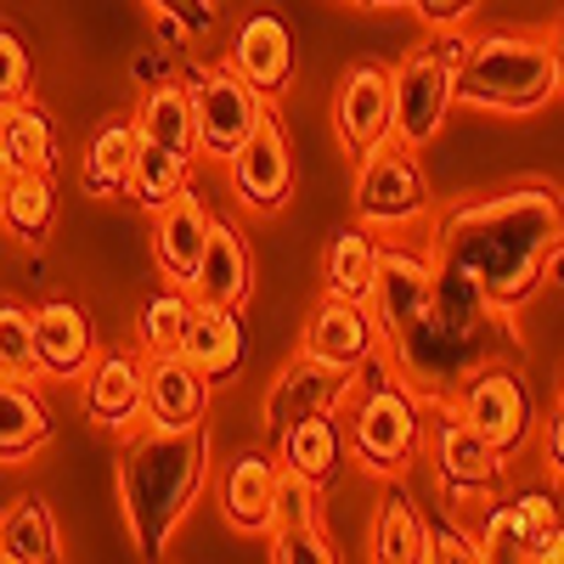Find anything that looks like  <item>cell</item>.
Here are the masks:
<instances>
[{"mask_svg": "<svg viewBox=\"0 0 564 564\" xmlns=\"http://www.w3.org/2000/svg\"><path fill=\"white\" fill-rule=\"evenodd\" d=\"M276 446H282V468H294L311 486H322V480H334V468L345 457V430L327 412H311V417L289 423L276 435Z\"/></svg>", "mask_w": 564, "mask_h": 564, "instance_id": "obj_29", "label": "cell"}, {"mask_svg": "<svg viewBox=\"0 0 564 564\" xmlns=\"http://www.w3.org/2000/svg\"><path fill=\"white\" fill-rule=\"evenodd\" d=\"M63 536H57V520L52 508H45V497L23 491L12 497V508L0 513V564H45L57 558Z\"/></svg>", "mask_w": 564, "mask_h": 564, "instance_id": "obj_28", "label": "cell"}, {"mask_svg": "<svg viewBox=\"0 0 564 564\" xmlns=\"http://www.w3.org/2000/svg\"><path fill=\"white\" fill-rule=\"evenodd\" d=\"M412 12L430 29H457L468 12H475V0H412Z\"/></svg>", "mask_w": 564, "mask_h": 564, "instance_id": "obj_42", "label": "cell"}, {"mask_svg": "<svg viewBox=\"0 0 564 564\" xmlns=\"http://www.w3.org/2000/svg\"><path fill=\"white\" fill-rule=\"evenodd\" d=\"M542 457H547V468L564 480V401H558V412L547 417V430H542Z\"/></svg>", "mask_w": 564, "mask_h": 564, "instance_id": "obj_43", "label": "cell"}, {"mask_svg": "<svg viewBox=\"0 0 564 564\" xmlns=\"http://www.w3.org/2000/svg\"><path fill=\"white\" fill-rule=\"evenodd\" d=\"M141 367H148L141 412H148L153 430H193V423H204V412H209V379L181 350H153Z\"/></svg>", "mask_w": 564, "mask_h": 564, "instance_id": "obj_14", "label": "cell"}, {"mask_svg": "<svg viewBox=\"0 0 564 564\" xmlns=\"http://www.w3.org/2000/svg\"><path fill=\"white\" fill-rule=\"evenodd\" d=\"M0 175H7V170H0Z\"/></svg>", "mask_w": 564, "mask_h": 564, "instance_id": "obj_49", "label": "cell"}, {"mask_svg": "<svg viewBox=\"0 0 564 564\" xmlns=\"http://www.w3.org/2000/svg\"><path fill=\"white\" fill-rule=\"evenodd\" d=\"M271 491H276V457L243 452L238 463L226 468V486H220L226 520L238 525L243 536H265L271 531Z\"/></svg>", "mask_w": 564, "mask_h": 564, "instance_id": "obj_26", "label": "cell"}, {"mask_svg": "<svg viewBox=\"0 0 564 564\" xmlns=\"http://www.w3.org/2000/svg\"><path fill=\"white\" fill-rule=\"evenodd\" d=\"M153 7H159V12H170V18H181L193 34H209V29H215V18H220V12H215V0H153Z\"/></svg>", "mask_w": 564, "mask_h": 564, "instance_id": "obj_41", "label": "cell"}, {"mask_svg": "<svg viewBox=\"0 0 564 564\" xmlns=\"http://www.w3.org/2000/svg\"><path fill=\"white\" fill-rule=\"evenodd\" d=\"M350 384H356L350 367L316 361V356L300 350L289 367L276 372V384H271V395H265V430L282 435L289 423H300V417H311V412H334V406L350 395Z\"/></svg>", "mask_w": 564, "mask_h": 564, "instance_id": "obj_11", "label": "cell"}, {"mask_svg": "<svg viewBox=\"0 0 564 564\" xmlns=\"http://www.w3.org/2000/svg\"><path fill=\"white\" fill-rule=\"evenodd\" d=\"M372 265H379L372 226H339L334 238H327V254H322V282H327V294H334V300H361V305H367Z\"/></svg>", "mask_w": 564, "mask_h": 564, "instance_id": "obj_30", "label": "cell"}, {"mask_svg": "<svg viewBox=\"0 0 564 564\" xmlns=\"http://www.w3.org/2000/svg\"><path fill=\"white\" fill-rule=\"evenodd\" d=\"M356 7H367V0H356Z\"/></svg>", "mask_w": 564, "mask_h": 564, "instance_id": "obj_48", "label": "cell"}, {"mask_svg": "<svg viewBox=\"0 0 564 564\" xmlns=\"http://www.w3.org/2000/svg\"><path fill=\"white\" fill-rule=\"evenodd\" d=\"M430 289H435V260H423L412 249H379L372 289H367V316L379 327V339L401 334V327L430 305Z\"/></svg>", "mask_w": 564, "mask_h": 564, "instance_id": "obj_12", "label": "cell"}, {"mask_svg": "<svg viewBox=\"0 0 564 564\" xmlns=\"http://www.w3.org/2000/svg\"><path fill=\"white\" fill-rule=\"evenodd\" d=\"M558 401H564V372H558Z\"/></svg>", "mask_w": 564, "mask_h": 564, "instance_id": "obj_47", "label": "cell"}, {"mask_svg": "<svg viewBox=\"0 0 564 564\" xmlns=\"http://www.w3.org/2000/svg\"><path fill=\"white\" fill-rule=\"evenodd\" d=\"M564 243V193L553 181H520L468 198L435 226V260L457 265L475 289L520 311L542 289V265Z\"/></svg>", "mask_w": 564, "mask_h": 564, "instance_id": "obj_1", "label": "cell"}, {"mask_svg": "<svg viewBox=\"0 0 564 564\" xmlns=\"http://www.w3.org/2000/svg\"><path fill=\"white\" fill-rule=\"evenodd\" d=\"M531 564H564V513L531 542Z\"/></svg>", "mask_w": 564, "mask_h": 564, "instance_id": "obj_44", "label": "cell"}, {"mask_svg": "<svg viewBox=\"0 0 564 564\" xmlns=\"http://www.w3.org/2000/svg\"><path fill=\"white\" fill-rule=\"evenodd\" d=\"M334 124H339V141H345L356 159H361L367 148H379V141H390V68L356 63V68L339 79Z\"/></svg>", "mask_w": 564, "mask_h": 564, "instance_id": "obj_16", "label": "cell"}, {"mask_svg": "<svg viewBox=\"0 0 564 564\" xmlns=\"http://www.w3.org/2000/svg\"><path fill=\"white\" fill-rule=\"evenodd\" d=\"M193 305L198 300L186 289H175V282L141 305V345H148V356L153 350H181V334H186V322H193Z\"/></svg>", "mask_w": 564, "mask_h": 564, "instance_id": "obj_35", "label": "cell"}, {"mask_svg": "<svg viewBox=\"0 0 564 564\" xmlns=\"http://www.w3.org/2000/svg\"><path fill=\"white\" fill-rule=\"evenodd\" d=\"M186 294L204 300V305H231L243 311L249 294H254V254L243 243V231L231 220H209V238H204V254H198V271L186 282Z\"/></svg>", "mask_w": 564, "mask_h": 564, "instance_id": "obj_15", "label": "cell"}, {"mask_svg": "<svg viewBox=\"0 0 564 564\" xmlns=\"http://www.w3.org/2000/svg\"><path fill=\"white\" fill-rule=\"evenodd\" d=\"M542 282H553V289H564V243L547 254V265H542Z\"/></svg>", "mask_w": 564, "mask_h": 564, "instance_id": "obj_46", "label": "cell"}, {"mask_svg": "<svg viewBox=\"0 0 564 564\" xmlns=\"http://www.w3.org/2000/svg\"><path fill=\"white\" fill-rule=\"evenodd\" d=\"M423 441V412H417V395L401 384V379H372V390L356 401L350 412V452L361 468L372 475H401L412 463Z\"/></svg>", "mask_w": 564, "mask_h": 564, "instance_id": "obj_6", "label": "cell"}, {"mask_svg": "<svg viewBox=\"0 0 564 564\" xmlns=\"http://www.w3.org/2000/svg\"><path fill=\"white\" fill-rule=\"evenodd\" d=\"M226 164H231V193L243 198V209L271 215V209L289 204V193H294V159H289V135H282V124H276L271 108L260 113V124L249 130V141Z\"/></svg>", "mask_w": 564, "mask_h": 564, "instance_id": "obj_10", "label": "cell"}, {"mask_svg": "<svg viewBox=\"0 0 564 564\" xmlns=\"http://www.w3.org/2000/svg\"><path fill=\"white\" fill-rule=\"evenodd\" d=\"M457 97L497 113H536L558 97V68L547 40L525 34H480L457 63Z\"/></svg>", "mask_w": 564, "mask_h": 564, "instance_id": "obj_4", "label": "cell"}, {"mask_svg": "<svg viewBox=\"0 0 564 564\" xmlns=\"http://www.w3.org/2000/svg\"><path fill=\"white\" fill-rule=\"evenodd\" d=\"M430 198H435L430 175H423L412 148L379 141V148L361 153V170H356V215H361V226L406 231L412 220L430 215Z\"/></svg>", "mask_w": 564, "mask_h": 564, "instance_id": "obj_7", "label": "cell"}, {"mask_svg": "<svg viewBox=\"0 0 564 564\" xmlns=\"http://www.w3.org/2000/svg\"><path fill=\"white\" fill-rule=\"evenodd\" d=\"M186 175H193V159L186 153H175V148H159V141H141L135 148V164H130V186L124 193L141 204V209H164L181 186H186Z\"/></svg>", "mask_w": 564, "mask_h": 564, "instance_id": "obj_33", "label": "cell"}, {"mask_svg": "<svg viewBox=\"0 0 564 564\" xmlns=\"http://www.w3.org/2000/svg\"><path fill=\"white\" fill-rule=\"evenodd\" d=\"M57 220V186L45 170H7L0 175V226L18 243H45Z\"/></svg>", "mask_w": 564, "mask_h": 564, "instance_id": "obj_25", "label": "cell"}, {"mask_svg": "<svg viewBox=\"0 0 564 564\" xmlns=\"http://www.w3.org/2000/svg\"><path fill=\"white\" fill-rule=\"evenodd\" d=\"M226 68L238 74V79H249L265 102L282 97V90H289V79H294V34H289V23H282L276 12H265V7L249 12L243 29L231 34Z\"/></svg>", "mask_w": 564, "mask_h": 564, "instance_id": "obj_13", "label": "cell"}, {"mask_svg": "<svg viewBox=\"0 0 564 564\" xmlns=\"http://www.w3.org/2000/svg\"><path fill=\"white\" fill-rule=\"evenodd\" d=\"M372 350H379V327H372L367 305H361V300H334V294H327V300L316 305L311 327H305V356L361 372Z\"/></svg>", "mask_w": 564, "mask_h": 564, "instance_id": "obj_19", "label": "cell"}, {"mask_svg": "<svg viewBox=\"0 0 564 564\" xmlns=\"http://www.w3.org/2000/svg\"><path fill=\"white\" fill-rule=\"evenodd\" d=\"M209 209L204 198L193 193V186H181V193L153 215V265L164 271V282H175V289H186L198 271V254H204V238H209Z\"/></svg>", "mask_w": 564, "mask_h": 564, "instance_id": "obj_17", "label": "cell"}, {"mask_svg": "<svg viewBox=\"0 0 564 564\" xmlns=\"http://www.w3.org/2000/svg\"><path fill=\"white\" fill-rule=\"evenodd\" d=\"M452 401H457V412L475 423V430H480L502 457H513V452L531 441V423H536L531 395H525V384H520V372H508L502 361L480 367Z\"/></svg>", "mask_w": 564, "mask_h": 564, "instance_id": "obj_9", "label": "cell"}, {"mask_svg": "<svg viewBox=\"0 0 564 564\" xmlns=\"http://www.w3.org/2000/svg\"><path fill=\"white\" fill-rule=\"evenodd\" d=\"M34 356L45 379H79L97 361V327L74 300H45L34 311Z\"/></svg>", "mask_w": 564, "mask_h": 564, "instance_id": "obj_18", "label": "cell"}, {"mask_svg": "<svg viewBox=\"0 0 564 564\" xmlns=\"http://www.w3.org/2000/svg\"><path fill=\"white\" fill-rule=\"evenodd\" d=\"M29 90H34V57H29L23 34L0 23V108L29 97Z\"/></svg>", "mask_w": 564, "mask_h": 564, "instance_id": "obj_39", "label": "cell"}, {"mask_svg": "<svg viewBox=\"0 0 564 564\" xmlns=\"http://www.w3.org/2000/svg\"><path fill=\"white\" fill-rule=\"evenodd\" d=\"M372 558H384V564H423V520H417V508L390 491L379 502V520H372Z\"/></svg>", "mask_w": 564, "mask_h": 564, "instance_id": "obj_34", "label": "cell"}, {"mask_svg": "<svg viewBox=\"0 0 564 564\" xmlns=\"http://www.w3.org/2000/svg\"><path fill=\"white\" fill-rule=\"evenodd\" d=\"M141 390H148V367L135 356H97L85 367V412L102 430H124L141 417Z\"/></svg>", "mask_w": 564, "mask_h": 564, "instance_id": "obj_23", "label": "cell"}, {"mask_svg": "<svg viewBox=\"0 0 564 564\" xmlns=\"http://www.w3.org/2000/svg\"><path fill=\"white\" fill-rule=\"evenodd\" d=\"M186 97H193L198 153H209V159H231L265 113V97L231 68H193L186 74Z\"/></svg>", "mask_w": 564, "mask_h": 564, "instance_id": "obj_8", "label": "cell"}, {"mask_svg": "<svg viewBox=\"0 0 564 564\" xmlns=\"http://www.w3.org/2000/svg\"><path fill=\"white\" fill-rule=\"evenodd\" d=\"M265 542H271V564H300V558H311V564H334L339 558V547L322 536V525H276V531H265Z\"/></svg>", "mask_w": 564, "mask_h": 564, "instance_id": "obj_37", "label": "cell"}, {"mask_svg": "<svg viewBox=\"0 0 564 564\" xmlns=\"http://www.w3.org/2000/svg\"><path fill=\"white\" fill-rule=\"evenodd\" d=\"M558 520V502L547 491H520L513 502H491L475 525L480 558H531V542Z\"/></svg>", "mask_w": 564, "mask_h": 564, "instance_id": "obj_21", "label": "cell"}, {"mask_svg": "<svg viewBox=\"0 0 564 564\" xmlns=\"http://www.w3.org/2000/svg\"><path fill=\"white\" fill-rule=\"evenodd\" d=\"M435 468H441L446 491H480V486L502 480V452L463 412H441V423H435Z\"/></svg>", "mask_w": 564, "mask_h": 564, "instance_id": "obj_20", "label": "cell"}, {"mask_svg": "<svg viewBox=\"0 0 564 564\" xmlns=\"http://www.w3.org/2000/svg\"><path fill=\"white\" fill-rule=\"evenodd\" d=\"M547 52H553V68H558V90H564V23H553V34H547Z\"/></svg>", "mask_w": 564, "mask_h": 564, "instance_id": "obj_45", "label": "cell"}, {"mask_svg": "<svg viewBox=\"0 0 564 564\" xmlns=\"http://www.w3.org/2000/svg\"><path fill=\"white\" fill-rule=\"evenodd\" d=\"M276 525H316V486L294 468H276V491H271V531Z\"/></svg>", "mask_w": 564, "mask_h": 564, "instance_id": "obj_38", "label": "cell"}, {"mask_svg": "<svg viewBox=\"0 0 564 564\" xmlns=\"http://www.w3.org/2000/svg\"><path fill=\"white\" fill-rule=\"evenodd\" d=\"M0 372L7 379H34L40 356H34V311L0 300Z\"/></svg>", "mask_w": 564, "mask_h": 564, "instance_id": "obj_36", "label": "cell"}, {"mask_svg": "<svg viewBox=\"0 0 564 564\" xmlns=\"http://www.w3.org/2000/svg\"><path fill=\"white\" fill-rule=\"evenodd\" d=\"M181 356L193 361L209 384H226L243 367V322L231 305H193V322L181 334Z\"/></svg>", "mask_w": 564, "mask_h": 564, "instance_id": "obj_22", "label": "cell"}, {"mask_svg": "<svg viewBox=\"0 0 564 564\" xmlns=\"http://www.w3.org/2000/svg\"><path fill=\"white\" fill-rule=\"evenodd\" d=\"M468 52V40L441 29L435 40L412 45L390 74V130L401 148H430L441 135L452 102H457V63Z\"/></svg>", "mask_w": 564, "mask_h": 564, "instance_id": "obj_5", "label": "cell"}, {"mask_svg": "<svg viewBox=\"0 0 564 564\" xmlns=\"http://www.w3.org/2000/svg\"><path fill=\"white\" fill-rule=\"evenodd\" d=\"M135 148H141L135 119H113V124H102L97 135H90V148H85V186H90V193H97V198L124 193Z\"/></svg>", "mask_w": 564, "mask_h": 564, "instance_id": "obj_32", "label": "cell"}, {"mask_svg": "<svg viewBox=\"0 0 564 564\" xmlns=\"http://www.w3.org/2000/svg\"><path fill=\"white\" fill-rule=\"evenodd\" d=\"M0 170H57V124L34 97L0 108Z\"/></svg>", "mask_w": 564, "mask_h": 564, "instance_id": "obj_24", "label": "cell"}, {"mask_svg": "<svg viewBox=\"0 0 564 564\" xmlns=\"http://www.w3.org/2000/svg\"><path fill=\"white\" fill-rule=\"evenodd\" d=\"M209 480V430H141L119 452V502L141 558H164L175 525Z\"/></svg>", "mask_w": 564, "mask_h": 564, "instance_id": "obj_3", "label": "cell"}, {"mask_svg": "<svg viewBox=\"0 0 564 564\" xmlns=\"http://www.w3.org/2000/svg\"><path fill=\"white\" fill-rule=\"evenodd\" d=\"M135 130H141V141H159V148H175L186 159H198L193 97H186V85H175V79L148 90V102H141V113H135Z\"/></svg>", "mask_w": 564, "mask_h": 564, "instance_id": "obj_31", "label": "cell"}, {"mask_svg": "<svg viewBox=\"0 0 564 564\" xmlns=\"http://www.w3.org/2000/svg\"><path fill=\"white\" fill-rule=\"evenodd\" d=\"M423 558H435V564H480V542L457 531L452 520H435V525H423Z\"/></svg>", "mask_w": 564, "mask_h": 564, "instance_id": "obj_40", "label": "cell"}, {"mask_svg": "<svg viewBox=\"0 0 564 564\" xmlns=\"http://www.w3.org/2000/svg\"><path fill=\"white\" fill-rule=\"evenodd\" d=\"M52 441V406L29 379L0 372V463H23Z\"/></svg>", "mask_w": 564, "mask_h": 564, "instance_id": "obj_27", "label": "cell"}, {"mask_svg": "<svg viewBox=\"0 0 564 564\" xmlns=\"http://www.w3.org/2000/svg\"><path fill=\"white\" fill-rule=\"evenodd\" d=\"M395 356V379L417 401H452L480 367L520 356V334H513V311L491 305L457 265L435 260V289L401 334L384 339Z\"/></svg>", "mask_w": 564, "mask_h": 564, "instance_id": "obj_2", "label": "cell"}]
</instances>
